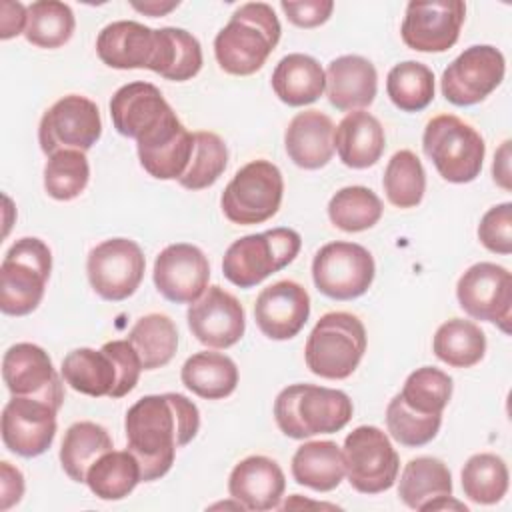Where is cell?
I'll return each mask as SVG.
<instances>
[{
    "label": "cell",
    "instance_id": "obj_1",
    "mask_svg": "<svg viewBox=\"0 0 512 512\" xmlns=\"http://www.w3.org/2000/svg\"><path fill=\"white\" fill-rule=\"evenodd\" d=\"M200 428L198 406L184 394H150L136 400L124 418L128 450L136 456L142 482L162 478L174 464L176 450Z\"/></svg>",
    "mask_w": 512,
    "mask_h": 512
},
{
    "label": "cell",
    "instance_id": "obj_2",
    "mask_svg": "<svg viewBox=\"0 0 512 512\" xmlns=\"http://www.w3.org/2000/svg\"><path fill=\"white\" fill-rule=\"evenodd\" d=\"M282 26L274 8L266 2L238 6L228 24L214 38L218 66L232 76H250L264 66L276 44Z\"/></svg>",
    "mask_w": 512,
    "mask_h": 512
},
{
    "label": "cell",
    "instance_id": "obj_3",
    "mask_svg": "<svg viewBox=\"0 0 512 512\" xmlns=\"http://www.w3.org/2000/svg\"><path fill=\"white\" fill-rule=\"evenodd\" d=\"M354 406L346 392L316 384H290L274 400L280 432L294 440L334 434L352 418Z\"/></svg>",
    "mask_w": 512,
    "mask_h": 512
},
{
    "label": "cell",
    "instance_id": "obj_4",
    "mask_svg": "<svg viewBox=\"0 0 512 512\" xmlns=\"http://www.w3.org/2000/svg\"><path fill=\"white\" fill-rule=\"evenodd\" d=\"M96 52L110 68H146L166 78L174 64L176 28L154 30L134 20H116L100 30Z\"/></svg>",
    "mask_w": 512,
    "mask_h": 512
},
{
    "label": "cell",
    "instance_id": "obj_5",
    "mask_svg": "<svg viewBox=\"0 0 512 512\" xmlns=\"http://www.w3.org/2000/svg\"><path fill=\"white\" fill-rule=\"evenodd\" d=\"M366 342V328L358 316L328 312L320 316L306 340V366L320 378L344 380L358 368Z\"/></svg>",
    "mask_w": 512,
    "mask_h": 512
},
{
    "label": "cell",
    "instance_id": "obj_6",
    "mask_svg": "<svg viewBox=\"0 0 512 512\" xmlns=\"http://www.w3.org/2000/svg\"><path fill=\"white\" fill-rule=\"evenodd\" d=\"M52 272V252L40 238L16 240L0 266V310L8 316H26L44 298Z\"/></svg>",
    "mask_w": 512,
    "mask_h": 512
},
{
    "label": "cell",
    "instance_id": "obj_7",
    "mask_svg": "<svg viewBox=\"0 0 512 512\" xmlns=\"http://www.w3.org/2000/svg\"><path fill=\"white\" fill-rule=\"evenodd\" d=\"M422 148L438 174L452 184H468L476 180L486 154L482 136L454 114H440L428 120Z\"/></svg>",
    "mask_w": 512,
    "mask_h": 512
},
{
    "label": "cell",
    "instance_id": "obj_8",
    "mask_svg": "<svg viewBox=\"0 0 512 512\" xmlns=\"http://www.w3.org/2000/svg\"><path fill=\"white\" fill-rule=\"evenodd\" d=\"M302 238L292 228H272L234 240L224 252L222 274L238 288H252L286 268L300 252Z\"/></svg>",
    "mask_w": 512,
    "mask_h": 512
},
{
    "label": "cell",
    "instance_id": "obj_9",
    "mask_svg": "<svg viewBox=\"0 0 512 512\" xmlns=\"http://www.w3.org/2000/svg\"><path fill=\"white\" fill-rule=\"evenodd\" d=\"M284 196V178L270 160H252L244 164L222 192L220 206L224 216L240 226L262 224L270 220Z\"/></svg>",
    "mask_w": 512,
    "mask_h": 512
},
{
    "label": "cell",
    "instance_id": "obj_10",
    "mask_svg": "<svg viewBox=\"0 0 512 512\" xmlns=\"http://www.w3.org/2000/svg\"><path fill=\"white\" fill-rule=\"evenodd\" d=\"M346 478L360 494L390 490L400 470V458L386 432L378 426L354 428L342 446Z\"/></svg>",
    "mask_w": 512,
    "mask_h": 512
},
{
    "label": "cell",
    "instance_id": "obj_11",
    "mask_svg": "<svg viewBox=\"0 0 512 512\" xmlns=\"http://www.w3.org/2000/svg\"><path fill=\"white\" fill-rule=\"evenodd\" d=\"M374 274L372 254L356 242H328L312 260V280L332 300H354L366 294Z\"/></svg>",
    "mask_w": 512,
    "mask_h": 512
},
{
    "label": "cell",
    "instance_id": "obj_12",
    "mask_svg": "<svg viewBox=\"0 0 512 512\" xmlns=\"http://www.w3.org/2000/svg\"><path fill=\"white\" fill-rule=\"evenodd\" d=\"M102 136V118L96 102L80 94L56 100L38 126V142L46 156L60 150H90Z\"/></svg>",
    "mask_w": 512,
    "mask_h": 512
},
{
    "label": "cell",
    "instance_id": "obj_13",
    "mask_svg": "<svg viewBox=\"0 0 512 512\" xmlns=\"http://www.w3.org/2000/svg\"><path fill=\"white\" fill-rule=\"evenodd\" d=\"M144 268L142 248L130 238L104 240L90 250L86 260L90 286L108 302L132 296L144 278Z\"/></svg>",
    "mask_w": 512,
    "mask_h": 512
},
{
    "label": "cell",
    "instance_id": "obj_14",
    "mask_svg": "<svg viewBox=\"0 0 512 512\" xmlns=\"http://www.w3.org/2000/svg\"><path fill=\"white\" fill-rule=\"evenodd\" d=\"M504 54L490 44L466 48L442 72V96L454 106H474L490 96L504 80Z\"/></svg>",
    "mask_w": 512,
    "mask_h": 512
},
{
    "label": "cell",
    "instance_id": "obj_15",
    "mask_svg": "<svg viewBox=\"0 0 512 512\" xmlns=\"http://www.w3.org/2000/svg\"><path fill=\"white\" fill-rule=\"evenodd\" d=\"M456 298L470 318L498 324L502 332H510L512 276L504 266L472 264L456 284Z\"/></svg>",
    "mask_w": 512,
    "mask_h": 512
},
{
    "label": "cell",
    "instance_id": "obj_16",
    "mask_svg": "<svg viewBox=\"0 0 512 512\" xmlns=\"http://www.w3.org/2000/svg\"><path fill=\"white\" fill-rule=\"evenodd\" d=\"M466 4L460 0L410 2L402 20V40L416 52H446L460 36Z\"/></svg>",
    "mask_w": 512,
    "mask_h": 512
},
{
    "label": "cell",
    "instance_id": "obj_17",
    "mask_svg": "<svg viewBox=\"0 0 512 512\" xmlns=\"http://www.w3.org/2000/svg\"><path fill=\"white\" fill-rule=\"evenodd\" d=\"M58 408L32 396H12L2 410V442L22 456L34 458L44 454L56 436Z\"/></svg>",
    "mask_w": 512,
    "mask_h": 512
},
{
    "label": "cell",
    "instance_id": "obj_18",
    "mask_svg": "<svg viewBox=\"0 0 512 512\" xmlns=\"http://www.w3.org/2000/svg\"><path fill=\"white\" fill-rule=\"evenodd\" d=\"M60 376L48 352L38 344L18 342L4 352L2 378L12 396L40 398L60 410L64 402Z\"/></svg>",
    "mask_w": 512,
    "mask_h": 512
},
{
    "label": "cell",
    "instance_id": "obj_19",
    "mask_svg": "<svg viewBox=\"0 0 512 512\" xmlns=\"http://www.w3.org/2000/svg\"><path fill=\"white\" fill-rule=\"evenodd\" d=\"M152 278L166 300L192 304L208 288L210 264L198 246L176 242L156 256Z\"/></svg>",
    "mask_w": 512,
    "mask_h": 512
},
{
    "label": "cell",
    "instance_id": "obj_20",
    "mask_svg": "<svg viewBox=\"0 0 512 512\" xmlns=\"http://www.w3.org/2000/svg\"><path fill=\"white\" fill-rule=\"evenodd\" d=\"M186 318L192 336L208 348H230L246 330L242 304L220 286H208L206 292L190 304Z\"/></svg>",
    "mask_w": 512,
    "mask_h": 512
},
{
    "label": "cell",
    "instance_id": "obj_21",
    "mask_svg": "<svg viewBox=\"0 0 512 512\" xmlns=\"http://www.w3.org/2000/svg\"><path fill=\"white\" fill-rule=\"evenodd\" d=\"M176 112L150 82H130L110 98V118L118 134L140 140L154 132Z\"/></svg>",
    "mask_w": 512,
    "mask_h": 512
},
{
    "label": "cell",
    "instance_id": "obj_22",
    "mask_svg": "<svg viewBox=\"0 0 512 512\" xmlns=\"http://www.w3.org/2000/svg\"><path fill=\"white\" fill-rule=\"evenodd\" d=\"M310 316V296L294 280H278L266 286L254 302V318L270 340L294 338Z\"/></svg>",
    "mask_w": 512,
    "mask_h": 512
},
{
    "label": "cell",
    "instance_id": "obj_23",
    "mask_svg": "<svg viewBox=\"0 0 512 512\" xmlns=\"http://www.w3.org/2000/svg\"><path fill=\"white\" fill-rule=\"evenodd\" d=\"M142 168L158 180H178L192 158L194 134L174 114L154 132L136 140Z\"/></svg>",
    "mask_w": 512,
    "mask_h": 512
},
{
    "label": "cell",
    "instance_id": "obj_24",
    "mask_svg": "<svg viewBox=\"0 0 512 512\" xmlns=\"http://www.w3.org/2000/svg\"><path fill=\"white\" fill-rule=\"evenodd\" d=\"M284 488L286 478L278 462L260 454L240 460L228 478L230 498L254 512L278 508Z\"/></svg>",
    "mask_w": 512,
    "mask_h": 512
},
{
    "label": "cell",
    "instance_id": "obj_25",
    "mask_svg": "<svg viewBox=\"0 0 512 512\" xmlns=\"http://www.w3.org/2000/svg\"><path fill=\"white\" fill-rule=\"evenodd\" d=\"M378 74L370 60L346 54L332 60L326 68V96L340 112L362 110L376 98Z\"/></svg>",
    "mask_w": 512,
    "mask_h": 512
},
{
    "label": "cell",
    "instance_id": "obj_26",
    "mask_svg": "<svg viewBox=\"0 0 512 512\" xmlns=\"http://www.w3.org/2000/svg\"><path fill=\"white\" fill-rule=\"evenodd\" d=\"M284 146L296 166L318 170L332 160L334 124L320 110L298 112L284 132Z\"/></svg>",
    "mask_w": 512,
    "mask_h": 512
},
{
    "label": "cell",
    "instance_id": "obj_27",
    "mask_svg": "<svg viewBox=\"0 0 512 512\" xmlns=\"http://www.w3.org/2000/svg\"><path fill=\"white\" fill-rule=\"evenodd\" d=\"M386 148L380 120L366 110L348 112L334 128V150L344 166L362 170L374 166Z\"/></svg>",
    "mask_w": 512,
    "mask_h": 512
},
{
    "label": "cell",
    "instance_id": "obj_28",
    "mask_svg": "<svg viewBox=\"0 0 512 512\" xmlns=\"http://www.w3.org/2000/svg\"><path fill=\"white\" fill-rule=\"evenodd\" d=\"M60 374L72 390L92 398H114L120 386V366L116 358L104 348L70 350L62 360Z\"/></svg>",
    "mask_w": 512,
    "mask_h": 512
},
{
    "label": "cell",
    "instance_id": "obj_29",
    "mask_svg": "<svg viewBox=\"0 0 512 512\" xmlns=\"http://www.w3.org/2000/svg\"><path fill=\"white\" fill-rule=\"evenodd\" d=\"M272 90L288 106H306L326 90V72L316 58L294 52L276 64Z\"/></svg>",
    "mask_w": 512,
    "mask_h": 512
},
{
    "label": "cell",
    "instance_id": "obj_30",
    "mask_svg": "<svg viewBox=\"0 0 512 512\" xmlns=\"http://www.w3.org/2000/svg\"><path fill=\"white\" fill-rule=\"evenodd\" d=\"M398 496L412 510H432L434 502L452 496V474L440 458H412L400 474Z\"/></svg>",
    "mask_w": 512,
    "mask_h": 512
},
{
    "label": "cell",
    "instance_id": "obj_31",
    "mask_svg": "<svg viewBox=\"0 0 512 512\" xmlns=\"http://www.w3.org/2000/svg\"><path fill=\"white\" fill-rule=\"evenodd\" d=\"M292 476L300 486L316 492H330L346 476L342 448L332 440H312L296 448Z\"/></svg>",
    "mask_w": 512,
    "mask_h": 512
},
{
    "label": "cell",
    "instance_id": "obj_32",
    "mask_svg": "<svg viewBox=\"0 0 512 512\" xmlns=\"http://www.w3.org/2000/svg\"><path fill=\"white\" fill-rule=\"evenodd\" d=\"M180 378L192 394L206 400H222L236 390L238 368L230 356L204 350L182 364Z\"/></svg>",
    "mask_w": 512,
    "mask_h": 512
},
{
    "label": "cell",
    "instance_id": "obj_33",
    "mask_svg": "<svg viewBox=\"0 0 512 512\" xmlns=\"http://www.w3.org/2000/svg\"><path fill=\"white\" fill-rule=\"evenodd\" d=\"M142 482L136 456L126 450H108L86 472V484L100 500H122Z\"/></svg>",
    "mask_w": 512,
    "mask_h": 512
},
{
    "label": "cell",
    "instance_id": "obj_34",
    "mask_svg": "<svg viewBox=\"0 0 512 512\" xmlns=\"http://www.w3.org/2000/svg\"><path fill=\"white\" fill-rule=\"evenodd\" d=\"M112 448V438L104 426L90 420L74 422L62 438V470L70 480L86 482V472L92 466V462Z\"/></svg>",
    "mask_w": 512,
    "mask_h": 512
},
{
    "label": "cell",
    "instance_id": "obj_35",
    "mask_svg": "<svg viewBox=\"0 0 512 512\" xmlns=\"http://www.w3.org/2000/svg\"><path fill=\"white\" fill-rule=\"evenodd\" d=\"M432 350L438 360L452 368H470L484 358L486 336L476 322L452 318L438 326Z\"/></svg>",
    "mask_w": 512,
    "mask_h": 512
},
{
    "label": "cell",
    "instance_id": "obj_36",
    "mask_svg": "<svg viewBox=\"0 0 512 512\" xmlns=\"http://www.w3.org/2000/svg\"><path fill=\"white\" fill-rule=\"evenodd\" d=\"M140 356L144 370L166 366L178 348V330L170 316L152 312L136 320L126 338Z\"/></svg>",
    "mask_w": 512,
    "mask_h": 512
},
{
    "label": "cell",
    "instance_id": "obj_37",
    "mask_svg": "<svg viewBox=\"0 0 512 512\" xmlns=\"http://www.w3.org/2000/svg\"><path fill=\"white\" fill-rule=\"evenodd\" d=\"M464 496L476 504H496L508 492V468L506 462L492 454L480 452L466 460L462 472Z\"/></svg>",
    "mask_w": 512,
    "mask_h": 512
},
{
    "label": "cell",
    "instance_id": "obj_38",
    "mask_svg": "<svg viewBox=\"0 0 512 512\" xmlns=\"http://www.w3.org/2000/svg\"><path fill=\"white\" fill-rule=\"evenodd\" d=\"M74 28V12L64 2L38 0L28 6V24L24 36L32 46L48 50L60 48L72 38Z\"/></svg>",
    "mask_w": 512,
    "mask_h": 512
},
{
    "label": "cell",
    "instance_id": "obj_39",
    "mask_svg": "<svg viewBox=\"0 0 512 512\" xmlns=\"http://www.w3.org/2000/svg\"><path fill=\"white\" fill-rule=\"evenodd\" d=\"M386 94L402 112H420L434 100V74L422 62H400L386 76Z\"/></svg>",
    "mask_w": 512,
    "mask_h": 512
},
{
    "label": "cell",
    "instance_id": "obj_40",
    "mask_svg": "<svg viewBox=\"0 0 512 512\" xmlns=\"http://www.w3.org/2000/svg\"><path fill=\"white\" fill-rule=\"evenodd\" d=\"M382 186L386 198L396 208H414L426 192V172L412 150H398L386 164Z\"/></svg>",
    "mask_w": 512,
    "mask_h": 512
},
{
    "label": "cell",
    "instance_id": "obj_41",
    "mask_svg": "<svg viewBox=\"0 0 512 512\" xmlns=\"http://www.w3.org/2000/svg\"><path fill=\"white\" fill-rule=\"evenodd\" d=\"M380 198L366 186L340 188L328 202L330 222L344 232H364L382 218Z\"/></svg>",
    "mask_w": 512,
    "mask_h": 512
},
{
    "label": "cell",
    "instance_id": "obj_42",
    "mask_svg": "<svg viewBox=\"0 0 512 512\" xmlns=\"http://www.w3.org/2000/svg\"><path fill=\"white\" fill-rule=\"evenodd\" d=\"M398 396L416 414L440 416L452 396V378L440 368L422 366L408 374Z\"/></svg>",
    "mask_w": 512,
    "mask_h": 512
},
{
    "label": "cell",
    "instance_id": "obj_43",
    "mask_svg": "<svg viewBox=\"0 0 512 512\" xmlns=\"http://www.w3.org/2000/svg\"><path fill=\"white\" fill-rule=\"evenodd\" d=\"M90 180V164L82 150H60L44 166V190L54 200L78 198Z\"/></svg>",
    "mask_w": 512,
    "mask_h": 512
},
{
    "label": "cell",
    "instance_id": "obj_44",
    "mask_svg": "<svg viewBox=\"0 0 512 512\" xmlns=\"http://www.w3.org/2000/svg\"><path fill=\"white\" fill-rule=\"evenodd\" d=\"M228 164V148L214 132H194V152L186 172L178 178L182 188L204 190L212 186Z\"/></svg>",
    "mask_w": 512,
    "mask_h": 512
},
{
    "label": "cell",
    "instance_id": "obj_45",
    "mask_svg": "<svg viewBox=\"0 0 512 512\" xmlns=\"http://www.w3.org/2000/svg\"><path fill=\"white\" fill-rule=\"evenodd\" d=\"M442 424L440 416H422L412 412L396 394L386 408V426L390 436L408 448H418L436 438Z\"/></svg>",
    "mask_w": 512,
    "mask_h": 512
},
{
    "label": "cell",
    "instance_id": "obj_46",
    "mask_svg": "<svg viewBox=\"0 0 512 512\" xmlns=\"http://www.w3.org/2000/svg\"><path fill=\"white\" fill-rule=\"evenodd\" d=\"M512 204L502 202L486 210L478 224V238L482 246L494 254L512 252Z\"/></svg>",
    "mask_w": 512,
    "mask_h": 512
},
{
    "label": "cell",
    "instance_id": "obj_47",
    "mask_svg": "<svg viewBox=\"0 0 512 512\" xmlns=\"http://www.w3.org/2000/svg\"><path fill=\"white\" fill-rule=\"evenodd\" d=\"M102 348L108 350L118 360L122 378H120V386H118L116 398H122L128 392H132L136 388V384H138L140 372L144 370L142 362H140V356H138V352L134 350V346L128 340H112V342H106Z\"/></svg>",
    "mask_w": 512,
    "mask_h": 512
},
{
    "label": "cell",
    "instance_id": "obj_48",
    "mask_svg": "<svg viewBox=\"0 0 512 512\" xmlns=\"http://www.w3.org/2000/svg\"><path fill=\"white\" fill-rule=\"evenodd\" d=\"M286 18L298 28H316L324 24L334 10L332 0H304V2H280Z\"/></svg>",
    "mask_w": 512,
    "mask_h": 512
},
{
    "label": "cell",
    "instance_id": "obj_49",
    "mask_svg": "<svg viewBox=\"0 0 512 512\" xmlns=\"http://www.w3.org/2000/svg\"><path fill=\"white\" fill-rule=\"evenodd\" d=\"M24 494V476L10 462H0V510L18 504Z\"/></svg>",
    "mask_w": 512,
    "mask_h": 512
},
{
    "label": "cell",
    "instance_id": "obj_50",
    "mask_svg": "<svg viewBox=\"0 0 512 512\" xmlns=\"http://www.w3.org/2000/svg\"><path fill=\"white\" fill-rule=\"evenodd\" d=\"M28 24V6L20 2L4 0L0 6V38L10 40L18 34H24Z\"/></svg>",
    "mask_w": 512,
    "mask_h": 512
},
{
    "label": "cell",
    "instance_id": "obj_51",
    "mask_svg": "<svg viewBox=\"0 0 512 512\" xmlns=\"http://www.w3.org/2000/svg\"><path fill=\"white\" fill-rule=\"evenodd\" d=\"M492 176L498 186H502L504 190H510V140H506L498 148L492 164Z\"/></svg>",
    "mask_w": 512,
    "mask_h": 512
},
{
    "label": "cell",
    "instance_id": "obj_52",
    "mask_svg": "<svg viewBox=\"0 0 512 512\" xmlns=\"http://www.w3.org/2000/svg\"><path fill=\"white\" fill-rule=\"evenodd\" d=\"M180 2L178 0H172V2H158V0H148V2H132V8L146 14V16H164L168 14L170 10H174Z\"/></svg>",
    "mask_w": 512,
    "mask_h": 512
}]
</instances>
